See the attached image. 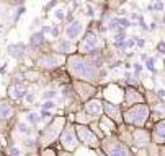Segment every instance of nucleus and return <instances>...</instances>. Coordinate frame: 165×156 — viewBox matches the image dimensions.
<instances>
[{
    "instance_id": "obj_10",
    "label": "nucleus",
    "mask_w": 165,
    "mask_h": 156,
    "mask_svg": "<svg viewBox=\"0 0 165 156\" xmlns=\"http://www.w3.org/2000/svg\"><path fill=\"white\" fill-rule=\"evenodd\" d=\"M98 42H100V34L96 31H93V30H88L87 33H85L83 39L78 42L77 52H80V54H90V52L100 49Z\"/></svg>"
},
{
    "instance_id": "obj_37",
    "label": "nucleus",
    "mask_w": 165,
    "mask_h": 156,
    "mask_svg": "<svg viewBox=\"0 0 165 156\" xmlns=\"http://www.w3.org/2000/svg\"><path fill=\"white\" fill-rule=\"evenodd\" d=\"M133 68H134V73H136V75H139V73L142 72V63H139V62H136Z\"/></svg>"
},
{
    "instance_id": "obj_31",
    "label": "nucleus",
    "mask_w": 165,
    "mask_h": 156,
    "mask_svg": "<svg viewBox=\"0 0 165 156\" xmlns=\"http://www.w3.org/2000/svg\"><path fill=\"white\" fill-rule=\"evenodd\" d=\"M152 5H154V11H162L163 10V2L162 0H155Z\"/></svg>"
},
{
    "instance_id": "obj_34",
    "label": "nucleus",
    "mask_w": 165,
    "mask_h": 156,
    "mask_svg": "<svg viewBox=\"0 0 165 156\" xmlns=\"http://www.w3.org/2000/svg\"><path fill=\"white\" fill-rule=\"evenodd\" d=\"M7 2H8L10 5H13V7H20V5H23L26 0H7Z\"/></svg>"
},
{
    "instance_id": "obj_13",
    "label": "nucleus",
    "mask_w": 165,
    "mask_h": 156,
    "mask_svg": "<svg viewBox=\"0 0 165 156\" xmlns=\"http://www.w3.org/2000/svg\"><path fill=\"white\" fill-rule=\"evenodd\" d=\"M138 102H146V98L144 94L138 91L134 86H128L124 90V96H123V106L124 107H129L133 104H138Z\"/></svg>"
},
{
    "instance_id": "obj_46",
    "label": "nucleus",
    "mask_w": 165,
    "mask_h": 156,
    "mask_svg": "<svg viewBox=\"0 0 165 156\" xmlns=\"http://www.w3.org/2000/svg\"><path fill=\"white\" fill-rule=\"evenodd\" d=\"M141 59H142V60L146 62V60H147V54H142V55H141Z\"/></svg>"
},
{
    "instance_id": "obj_44",
    "label": "nucleus",
    "mask_w": 165,
    "mask_h": 156,
    "mask_svg": "<svg viewBox=\"0 0 165 156\" xmlns=\"http://www.w3.org/2000/svg\"><path fill=\"white\" fill-rule=\"evenodd\" d=\"M157 146H159V153L165 154V143H162V145H157Z\"/></svg>"
},
{
    "instance_id": "obj_18",
    "label": "nucleus",
    "mask_w": 165,
    "mask_h": 156,
    "mask_svg": "<svg viewBox=\"0 0 165 156\" xmlns=\"http://www.w3.org/2000/svg\"><path fill=\"white\" fill-rule=\"evenodd\" d=\"M77 47H78V44H75L72 39H61L56 44V50L61 52V54H66V55L77 52Z\"/></svg>"
},
{
    "instance_id": "obj_12",
    "label": "nucleus",
    "mask_w": 165,
    "mask_h": 156,
    "mask_svg": "<svg viewBox=\"0 0 165 156\" xmlns=\"http://www.w3.org/2000/svg\"><path fill=\"white\" fill-rule=\"evenodd\" d=\"M83 111L88 112L92 115L93 119H100L101 115L105 114V109H103V99H100V98H90L88 101L83 102Z\"/></svg>"
},
{
    "instance_id": "obj_39",
    "label": "nucleus",
    "mask_w": 165,
    "mask_h": 156,
    "mask_svg": "<svg viewBox=\"0 0 165 156\" xmlns=\"http://www.w3.org/2000/svg\"><path fill=\"white\" fill-rule=\"evenodd\" d=\"M136 46H138V47H144V46H146V41H144V39H142V38H136Z\"/></svg>"
},
{
    "instance_id": "obj_5",
    "label": "nucleus",
    "mask_w": 165,
    "mask_h": 156,
    "mask_svg": "<svg viewBox=\"0 0 165 156\" xmlns=\"http://www.w3.org/2000/svg\"><path fill=\"white\" fill-rule=\"evenodd\" d=\"M67 62V55L66 54H61L57 50H51L43 54L41 57H38L36 60V65L41 68V70H46V72H54V70H59L62 65H66Z\"/></svg>"
},
{
    "instance_id": "obj_29",
    "label": "nucleus",
    "mask_w": 165,
    "mask_h": 156,
    "mask_svg": "<svg viewBox=\"0 0 165 156\" xmlns=\"http://www.w3.org/2000/svg\"><path fill=\"white\" fill-rule=\"evenodd\" d=\"M118 25L119 28H124V30H128V28L131 26V21L128 18H118Z\"/></svg>"
},
{
    "instance_id": "obj_30",
    "label": "nucleus",
    "mask_w": 165,
    "mask_h": 156,
    "mask_svg": "<svg viewBox=\"0 0 165 156\" xmlns=\"http://www.w3.org/2000/svg\"><path fill=\"white\" fill-rule=\"evenodd\" d=\"M23 13H25V7H23V5H20L18 10H16V13H15V16H13V21H18L20 16L23 15Z\"/></svg>"
},
{
    "instance_id": "obj_16",
    "label": "nucleus",
    "mask_w": 165,
    "mask_h": 156,
    "mask_svg": "<svg viewBox=\"0 0 165 156\" xmlns=\"http://www.w3.org/2000/svg\"><path fill=\"white\" fill-rule=\"evenodd\" d=\"M82 31H83L82 21H80V20H74V21H70L69 25L66 26L64 34H66L67 39H72V41H75V39L82 34Z\"/></svg>"
},
{
    "instance_id": "obj_36",
    "label": "nucleus",
    "mask_w": 165,
    "mask_h": 156,
    "mask_svg": "<svg viewBox=\"0 0 165 156\" xmlns=\"http://www.w3.org/2000/svg\"><path fill=\"white\" fill-rule=\"evenodd\" d=\"M51 34H53V38L57 39V38H59V34H61V30H59V28L54 25V26H53V30H51Z\"/></svg>"
},
{
    "instance_id": "obj_26",
    "label": "nucleus",
    "mask_w": 165,
    "mask_h": 156,
    "mask_svg": "<svg viewBox=\"0 0 165 156\" xmlns=\"http://www.w3.org/2000/svg\"><path fill=\"white\" fill-rule=\"evenodd\" d=\"M154 63H155V59L154 57H147V60H146V68L149 70L150 73H155V67H154Z\"/></svg>"
},
{
    "instance_id": "obj_22",
    "label": "nucleus",
    "mask_w": 165,
    "mask_h": 156,
    "mask_svg": "<svg viewBox=\"0 0 165 156\" xmlns=\"http://www.w3.org/2000/svg\"><path fill=\"white\" fill-rule=\"evenodd\" d=\"M13 115V106L7 101H0V120H7Z\"/></svg>"
},
{
    "instance_id": "obj_1",
    "label": "nucleus",
    "mask_w": 165,
    "mask_h": 156,
    "mask_svg": "<svg viewBox=\"0 0 165 156\" xmlns=\"http://www.w3.org/2000/svg\"><path fill=\"white\" fill-rule=\"evenodd\" d=\"M67 73L72 77V80H85L90 83H98L105 77L103 67H98L96 62L92 59L90 54H69L67 55Z\"/></svg>"
},
{
    "instance_id": "obj_19",
    "label": "nucleus",
    "mask_w": 165,
    "mask_h": 156,
    "mask_svg": "<svg viewBox=\"0 0 165 156\" xmlns=\"http://www.w3.org/2000/svg\"><path fill=\"white\" fill-rule=\"evenodd\" d=\"M7 52L12 59H16V60H21L23 57L26 55V44L23 42H16V44H10L7 47Z\"/></svg>"
},
{
    "instance_id": "obj_21",
    "label": "nucleus",
    "mask_w": 165,
    "mask_h": 156,
    "mask_svg": "<svg viewBox=\"0 0 165 156\" xmlns=\"http://www.w3.org/2000/svg\"><path fill=\"white\" fill-rule=\"evenodd\" d=\"M149 106H150V117L155 122L165 117V102L163 101H159L155 104H149Z\"/></svg>"
},
{
    "instance_id": "obj_3",
    "label": "nucleus",
    "mask_w": 165,
    "mask_h": 156,
    "mask_svg": "<svg viewBox=\"0 0 165 156\" xmlns=\"http://www.w3.org/2000/svg\"><path fill=\"white\" fill-rule=\"evenodd\" d=\"M100 148L103 154H110V156H131L134 153V150H131L126 142H123L119 137H116V134L101 138Z\"/></svg>"
},
{
    "instance_id": "obj_27",
    "label": "nucleus",
    "mask_w": 165,
    "mask_h": 156,
    "mask_svg": "<svg viewBox=\"0 0 165 156\" xmlns=\"http://www.w3.org/2000/svg\"><path fill=\"white\" fill-rule=\"evenodd\" d=\"M57 104H56L54 99H44V102L41 104V109H48V111H51V109H54Z\"/></svg>"
},
{
    "instance_id": "obj_15",
    "label": "nucleus",
    "mask_w": 165,
    "mask_h": 156,
    "mask_svg": "<svg viewBox=\"0 0 165 156\" xmlns=\"http://www.w3.org/2000/svg\"><path fill=\"white\" fill-rule=\"evenodd\" d=\"M26 94H28V91L23 83H12L7 88V96L12 101H21V99H25Z\"/></svg>"
},
{
    "instance_id": "obj_8",
    "label": "nucleus",
    "mask_w": 165,
    "mask_h": 156,
    "mask_svg": "<svg viewBox=\"0 0 165 156\" xmlns=\"http://www.w3.org/2000/svg\"><path fill=\"white\" fill-rule=\"evenodd\" d=\"M72 86H74V90H75L77 98L83 102L96 94V85L90 83V82H85V80H72Z\"/></svg>"
},
{
    "instance_id": "obj_28",
    "label": "nucleus",
    "mask_w": 165,
    "mask_h": 156,
    "mask_svg": "<svg viewBox=\"0 0 165 156\" xmlns=\"http://www.w3.org/2000/svg\"><path fill=\"white\" fill-rule=\"evenodd\" d=\"M59 151L56 150L54 146H51V145H48V148H43L41 150V154H53V156H56Z\"/></svg>"
},
{
    "instance_id": "obj_14",
    "label": "nucleus",
    "mask_w": 165,
    "mask_h": 156,
    "mask_svg": "<svg viewBox=\"0 0 165 156\" xmlns=\"http://www.w3.org/2000/svg\"><path fill=\"white\" fill-rule=\"evenodd\" d=\"M150 132H152V143L154 145H162V143H165V117L157 120Z\"/></svg>"
},
{
    "instance_id": "obj_24",
    "label": "nucleus",
    "mask_w": 165,
    "mask_h": 156,
    "mask_svg": "<svg viewBox=\"0 0 165 156\" xmlns=\"http://www.w3.org/2000/svg\"><path fill=\"white\" fill-rule=\"evenodd\" d=\"M16 130H18L20 134H23V135H30L31 134V124L18 122V124H16Z\"/></svg>"
},
{
    "instance_id": "obj_23",
    "label": "nucleus",
    "mask_w": 165,
    "mask_h": 156,
    "mask_svg": "<svg viewBox=\"0 0 165 156\" xmlns=\"http://www.w3.org/2000/svg\"><path fill=\"white\" fill-rule=\"evenodd\" d=\"M26 122L31 124V125H38L39 122H41V114H38V112H35V111L28 112V114H26Z\"/></svg>"
},
{
    "instance_id": "obj_6",
    "label": "nucleus",
    "mask_w": 165,
    "mask_h": 156,
    "mask_svg": "<svg viewBox=\"0 0 165 156\" xmlns=\"http://www.w3.org/2000/svg\"><path fill=\"white\" fill-rule=\"evenodd\" d=\"M59 143L61 148L67 153H74L80 145V140H78L77 130H75V122H67L66 127L62 129L61 135H59Z\"/></svg>"
},
{
    "instance_id": "obj_4",
    "label": "nucleus",
    "mask_w": 165,
    "mask_h": 156,
    "mask_svg": "<svg viewBox=\"0 0 165 156\" xmlns=\"http://www.w3.org/2000/svg\"><path fill=\"white\" fill-rule=\"evenodd\" d=\"M67 124V120L64 115H59V117H56L51 120V124L46 127L44 130H41V134H39V143L41 145H53V143L56 140H59V135H61V132L62 129L66 127Z\"/></svg>"
},
{
    "instance_id": "obj_20",
    "label": "nucleus",
    "mask_w": 165,
    "mask_h": 156,
    "mask_svg": "<svg viewBox=\"0 0 165 156\" xmlns=\"http://www.w3.org/2000/svg\"><path fill=\"white\" fill-rule=\"evenodd\" d=\"M46 44V38H44V33L43 31H38V33H33L30 36V47L39 50L43 49V46Z\"/></svg>"
},
{
    "instance_id": "obj_33",
    "label": "nucleus",
    "mask_w": 165,
    "mask_h": 156,
    "mask_svg": "<svg viewBox=\"0 0 165 156\" xmlns=\"http://www.w3.org/2000/svg\"><path fill=\"white\" fill-rule=\"evenodd\" d=\"M157 52H159V54H162V55H165V41H160L157 44Z\"/></svg>"
},
{
    "instance_id": "obj_7",
    "label": "nucleus",
    "mask_w": 165,
    "mask_h": 156,
    "mask_svg": "<svg viewBox=\"0 0 165 156\" xmlns=\"http://www.w3.org/2000/svg\"><path fill=\"white\" fill-rule=\"evenodd\" d=\"M75 130L78 135V140L83 146L90 150H96L101 145V138L95 134V130L90 127V124H75Z\"/></svg>"
},
{
    "instance_id": "obj_35",
    "label": "nucleus",
    "mask_w": 165,
    "mask_h": 156,
    "mask_svg": "<svg viewBox=\"0 0 165 156\" xmlns=\"http://www.w3.org/2000/svg\"><path fill=\"white\" fill-rule=\"evenodd\" d=\"M87 16H90V18H93L95 16V8L92 7V5H87V13H85Z\"/></svg>"
},
{
    "instance_id": "obj_9",
    "label": "nucleus",
    "mask_w": 165,
    "mask_h": 156,
    "mask_svg": "<svg viewBox=\"0 0 165 156\" xmlns=\"http://www.w3.org/2000/svg\"><path fill=\"white\" fill-rule=\"evenodd\" d=\"M131 138L136 148H149L152 145V132L144 129V127H133L131 130Z\"/></svg>"
},
{
    "instance_id": "obj_11",
    "label": "nucleus",
    "mask_w": 165,
    "mask_h": 156,
    "mask_svg": "<svg viewBox=\"0 0 165 156\" xmlns=\"http://www.w3.org/2000/svg\"><path fill=\"white\" fill-rule=\"evenodd\" d=\"M103 109H105V115H108L110 119H113L116 124L123 125V107L119 106L118 102H113L110 99H106V98H103Z\"/></svg>"
},
{
    "instance_id": "obj_17",
    "label": "nucleus",
    "mask_w": 165,
    "mask_h": 156,
    "mask_svg": "<svg viewBox=\"0 0 165 156\" xmlns=\"http://www.w3.org/2000/svg\"><path fill=\"white\" fill-rule=\"evenodd\" d=\"M98 124L101 127V130H103L105 137L106 135H113V134H118V129H119V124H116L113 119H110L108 115H101V117L98 119Z\"/></svg>"
},
{
    "instance_id": "obj_41",
    "label": "nucleus",
    "mask_w": 165,
    "mask_h": 156,
    "mask_svg": "<svg viewBox=\"0 0 165 156\" xmlns=\"http://www.w3.org/2000/svg\"><path fill=\"white\" fill-rule=\"evenodd\" d=\"M8 153H10V154H20L21 151H20L16 146H12V148H8Z\"/></svg>"
},
{
    "instance_id": "obj_2",
    "label": "nucleus",
    "mask_w": 165,
    "mask_h": 156,
    "mask_svg": "<svg viewBox=\"0 0 165 156\" xmlns=\"http://www.w3.org/2000/svg\"><path fill=\"white\" fill-rule=\"evenodd\" d=\"M150 119V106L147 102H138L124 109L123 124L128 127H146L147 120Z\"/></svg>"
},
{
    "instance_id": "obj_43",
    "label": "nucleus",
    "mask_w": 165,
    "mask_h": 156,
    "mask_svg": "<svg viewBox=\"0 0 165 156\" xmlns=\"http://www.w3.org/2000/svg\"><path fill=\"white\" fill-rule=\"evenodd\" d=\"M51 30H53V26H43V28H41V31H43L44 34H48V33H51Z\"/></svg>"
},
{
    "instance_id": "obj_25",
    "label": "nucleus",
    "mask_w": 165,
    "mask_h": 156,
    "mask_svg": "<svg viewBox=\"0 0 165 156\" xmlns=\"http://www.w3.org/2000/svg\"><path fill=\"white\" fill-rule=\"evenodd\" d=\"M59 94V90L57 88H49L43 93V99H54L56 96Z\"/></svg>"
},
{
    "instance_id": "obj_38",
    "label": "nucleus",
    "mask_w": 165,
    "mask_h": 156,
    "mask_svg": "<svg viewBox=\"0 0 165 156\" xmlns=\"http://www.w3.org/2000/svg\"><path fill=\"white\" fill-rule=\"evenodd\" d=\"M134 46H136V38L126 39V49H129V47H134Z\"/></svg>"
},
{
    "instance_id": "obj_40",
    "label": "nucleus",
    "mask_w": 165,
    "mask_h": 156,
    "mask_svg": "<svg viewBox=\"0 0 165 156\" xmlns=\"http://www.w3.org/2000/svg\"><path fill=\"white\" fill-rule=\"evenodd\" d=\"M25 99H26V102L33 104V102H35V93H30V94H26V96H25Z\"/></svg>"
},
{
    "instance_id": "obj_45",
    "label": "nucleus",
    "mask_w": 165,
    "mask_h": 156,
    "mask_svg": "<svg viewBox=\"0 0 165 156\" xmlns=\"http://www.w3.org/2000/svg\"><path fill=\"white\" fill-rule=\"evenodd\" d=\"M155 28H157V25H155V23H152V25H150V28H149V31H154V30H155Z\"/></svg>"
},
{
    "instance_id": "obj_42",
    "label": "nucleus",
    "mask_w": 165,
    "mask_h": 156,
    "mask_svg": "<svg viewBox=\"0 0 165 156\" xmlns=\"http://www.w3.org/2000/svg\"><path fill=\"white\" fill-rule=\"evenodd\" d=\"M66 20H67V21H69V23H70V21H74V20H75V18H74V13H72V11H69V13H67V15H66Z\"/></svg>"
},
{
    "instance_id": "obj_32",
    "label": "nucleus",
    "mask_w": 165,
    "mask_h": 156,
    "mask_svg": "<svg viewBox=\"0 0 165 156\" xmlns=\"http://www.w3.org/2000/svg\"><path fill=\"white\" fill-rule=\"evenodd\" d=\"M54 16H56V18H57V20H66V13H64V10H56L54 11Z\"/></svg>"
}]
</instances>
